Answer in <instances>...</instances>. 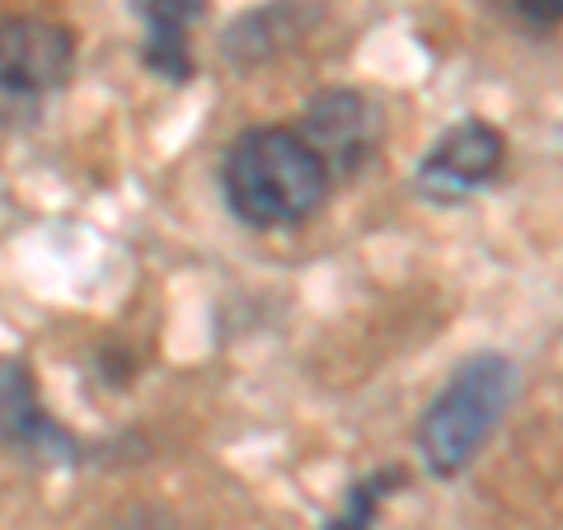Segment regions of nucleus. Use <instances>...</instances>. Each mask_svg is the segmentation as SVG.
I'll return each mask as SVG.
<instances>
[{
	"instance_id": "f257e3e1",
	"label": "nucleus",
	"mask_w": 563,
	"mask_h": 530,
	"mask_svg": "<svg viewBox=\"0 0 563 530\" xmlns=\"http://www.w3.org/2000/svg\"><path fill=\"white\" fill-rule=\"evenodd\" d=\"M329 184L333 179L320 155L291 128H250L235 136L221 165L225 202L254 231H282V225L314 217Z\"/></svg>"
},
{
	"instance_id": "f03ea898",
	"label": "nucleus",
	"mask_w": 563,
	"mask_h": 530,
	"mask_svg": "<svg viewBox=\"0 0 563 530\" xmlns=\"http://www.w3.org/2000/svg\"><path fill=\"white\" fill-rule=\"evenodd\" d=\"M507 404H512V366L503 357L465 362L418 422V451L428 470L442 479L461 474L493 437Z\"/></svg>"
},
{
	"instance_id": "7ed1b4c3",
	"label": "nucleus",
	"mask_w": 563,
	"mask_h": 530,
	"mask_svg": "<svg viewBox=\"0 0 563 530\" xmlns=\"http://www.w3.org/2000/svg\"><path fill=\"white\" fill-rule=\"evenodd\" d=\"M76 66V38L52 20L0 24V122H33L62 95Z\"/></svg>"
},
{
	"instance_id": "20e7f679",
	"label": "nucleus",
	"mask_w": 563,
	"mask_h": 530,
	"mask_svg": "<svg viewBox=\"0 0 563 530\" xmlns=\"http://www.w3.org/2000/svg\"><path fill=\"white\" fill-rule=\"evenodd\" d=\"M301 136L310 141V151L320 155L329 179H352V174L376 155L380 118L372 109V99L357 90H324L320 99L306 103Z\"/></svg>"
},
{
	"instance_id": "39448f33",
	"label": "nucleus",
	"mask_w": 563,
	"mask_h": 530,
	"mask_svg": "<svg viewBox=\"0 0 563 530\" xmlns=\"http://www.w3.org/2000/svg\"><path fill=\"white\" fill-rule=\"evenodd\" d=\"M503 161H507V141L498 136V128H488V122H461V128H451L422 155L418 188L432 202H465L470 192H479L484 184L498 179Z\"/></svg>"
},
{
	"instance_id": "423d86ee",
	"label": "nucleus",
	"mask_w": 563,
	"mask_h": 530,
	"mask_svg": "<svg viewBox=\"0 0 563 530\" xmlns=\"http://www.w3.org/2000/svg\"><path fill=\"white\" fill-rule=\"evenodd\" d=\"M0 441L29 461H76V437L43 409L33 371L24 362H0Z\"/></svg>"
},
{
	"instance_id": "0eeeda50",
	"label": "nucleus",
	"mask_w": 563,
	"mask_h": 530,
	"mask_svg": "<svg viewBox=\"0 0 563 530\" xmlns=\"http://www.w3.org/2000/svg\"><path fill=\"white\" fill-rule=\"evenodd\" d=\"M128 5L146 20V43H141V62L161 80L184 85L192 80V47L188 29L207 14V0H128Z\"/></svg>"
},
{
	"instance_id": "6e6552de",
	"label": "nucleus",
	"mask_w": 563,
	"mask_h": 530,
	"mask_svg": "<svg viewBox=\"0 0 563 530\" xmlns=\"http://www.w3.org/2000/svg\"><path fill=\"white\" fill-rule=\"evenodd\" d=\"M399 479H404L399 470H380V474H372V479H362L357 488L347 493L343 511H339V517H333L324 530H372L376 507H380V498H385V488H395Z\"/></svg>"
},
{
	"instance_id": "1a4fd4ad",
	"label": "nucleus",
	"mask_w": 563,
	"mask_h": 530,
	"mask_svg": "<svg viewBox=\"0 0 563 530\" xmlns=\"http://www.w3.org/2000/svg\"><path fill=\"white\" fill-rule=\"evenodd\" d=\"M109 530H184L179 517H169L165 507H132L128 517H118Z\"/></svg>"
},
{
	"instance_id": "9d476101",
	"label": "nucleus",
	"mask_w": 563,
	"mask_h": 530,
	"mask_svg": "<svg viewBox=\"0 0 563 530\" xmlns=\"http://www.w3.org/2000/svg\"><path fill=\"white\" fill-rule=\"evenodd\" d=\"M512 10L531 29H554L563 24V0H512Z\"/></svg>"
}]
</instances>
